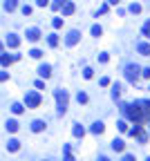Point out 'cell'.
<instances>
[{
	"instance_id": "30bf717a",
	"label": "cell",
	"mask_w": 150,
	"mask_h": 161,
	"mask_svg": "<svg viewBox=\"0 0 150 161\" xmlns=\"http://www.w3.org/2000/svg\"><path fill=\"white\" fill-rule=\"evenodd\" d=\"M38 74H41L43 78H49V76H52V65H41V67H38Z\"/></svg>"
},
{
	"instance_id": "e0dca14e",
	"label": "cell",
	"mask_w": 150,
	"mask_h": 161,
	"mask_svg": "<svg viewBox=\"0 0 150 161\" xmlns=\"http://www.w3.org/2000/svg\"><path fill=\"white\" fill-rule=\"evenodd\" d=\"M18 128H20V123H18L16 119H11V121H7V130H9V132H18Z\"/></svg>"
},
{
	"instance_id": "603a6c76",
	"label": "cell",
	"mask_w": 150,
	"mask_h": 161,
	"mask_svg": "<svg viewBox=\"0 0 150 161\" xmlns=\"http://www.w3.org/2000/svg\"><path fill=\"white\" fill-rule=\"evenodd\" d=\"M130 11H132V14H141V5L132 2V5H130Z\"/></svg>"
},
{
	"instance_id": "7a4b0ae2",
	"label": "cell",
	"mask_w": 150,
	"mask_h": 161,
	"mask_svg": "<svg viewBox=\"0 0 150 161\" xmlns=\"http://www.w3.org/2000/svg\"><path fill=\"white\" fill-rule=\"evenodd\" d=\"M56 101H58V114H65L70 105V94L67 90H56Z\"/></svg>"
},
{
	"instance_id": "2e32d148",
	"label": "cell",
	"mask_w": 150,
	"mask_h": 161,
	"mask_svg": "<svg viewBox=\"0 0 150 161\" xmlns=\"http://www.w3.org/2000/svg\"><path fill=\"white\" fill-rule=\"evenodd\" d=\"M103 130H105V125H103L101 121H96L94 125H92V134H103Z\"/></svg>"
},
{
	"instance_id": "5bb4252c",
	"label": "cell",
	"mask_w": 150,
	"mask_h": 161,
	"mask_svg": "<svg viewBox=\"0 0 150 161\" xmlns=\"http://www.w3.org/2000/svg\"><path fill=\"white\" fill-rule=\"evenodd\" d=\"M137 49H139V54H141V56H150V45L148 43H139Z\"/></svg>"
},
{
	"instance_id": "cb8c5ba5",
	"label": "cell",
	"mask_w": 150,
	"mask_h": 161,
	"mask_svg": "<svg viewBox=\"0 0 150 161\" xmlns=\"http://www.w3.org/2000/svg\"><path fill=\"white\" fill-rule=\"evenodd\" d=\"M101 34H103V29H101L99 25H94V27H92V36H96V38H99Z\"/></svg>"
},
{
	"instance_id": "8d00e7d4",
	"label": "cell",
	"mask_w": 150,
	"mask_h": 161,
	"mask_svg": "<svg viewBox=\"0 0 150 161\" xmlns=\"http://www.w3.org/2000/svg\"><path fill=\"white\" fill-rule=\"evenodd\" d=\"M34 85H36V87H38V90H45V83H43V81H36Z\"/></svg>"
},
{
	"instance_id": "9a60e30c",
	"label": "cell",
	"mask_w": 150,
	"mask_h": 161,
	"mask_svg": "<svg viewBox=\"0 0 150 161\" xmlns=\"http://www.w3.org/2000/svg\"><path fill=\"white\" fill-rule=\"evenodd\" d=\"M74 137H76V139H83V137H85V128L76 123V125H74Z\"/></svg>"
},
{
	"instance_id": "f35d334b",
	"label": "cell",
	"mask_w": 150,
	"mask_h": 161,
	"mask_svg": "<svg viewBox=\"0 0 150 161\" xmlns=\"http://www.w3.org/2000/svg\"><path fill=\"white\" fill-rule=\"evenodd\" d=\"M108 2H110V5H119V0H108Z\"/></svg>"
},
{
	"instance_id": "52a82bcc",
	"label": "cell",
	"mask_w": 150,
	"mask_h": 161,
	"mask_svg": "<svg viewBox=\"0 0 150 161\" xmlns=\"http://www.w3.org/2000/svg\"><path fill=\"white\" fill-rule=\"evenodd\" d=\"M14 61H18V56H9V54H0V65L7 67V65H11Z\"/></svg>"
},
{
	"instance_id": "6da1fadb",
	"label": "cell",
	"mask_w": 150,
	"mask_h": 161,
	"mask_svg": "<svg viewBox=\"0 0 150 161\" xmlns=\"http://www.w3.org/2000/svg\"><path fill=\"white\" fill-rule=\"evenodd\" d=\"M123 114L135 125H141L150 117V101H137V103H130V105H123Z\"/></svg>"
},
{
	"instance_id": "d6a6232c",
	"label": "cell",
	"mask_w": 150,
	"mask_h": 161,
	"mask_svg": "<svg viewBox=\"0 0 150 161\" xmlns=\"http://www.w3.org/2000/svg\"><path fill=\"white\" fill-rule=\"evenodd\" d=\"M141 76H144V78H150V67H146V70H141Z\"/></svg>"
},
{
	"instance_id": "44dd1931",
	"label": "cell",
	"mask_w": 150,
	"mask_h": 161,
	"mask_svg": "<svg viewBox=\"0 0 150 161\" xmlns=\"http://www.w3.org/2000/svg\"><path fill=\"white\" fill-rule=\"evenodd\" d=\"M11 112H14V114H23L25 108L20 105V103H14V105H11Z\"/></svg>"
},
{
	"instance_id": "3957f363",
	"label": "cell",
	"mask_w": 150,
	"mask_h": 161,
	"mask_svg": "<svg viewBox=\"0 0 150 161\" xmlns=\"http://www.w3.org/2000/svg\"><path fill=\"white\" fill-rule=\"evenodd\" d=\"M41 101H43V99H41V94H38V92H27V94H25V105L29 108V110L38 108V105H41Z\"/></svg>"
},
{
	"instance_id": "9c48e42d",
	"label": "cell",
	"mask_w": 150,
	"mask_h": 161,
	"mask_svg": "<svg viewBox=\"0 0 150 161\" xmlns=\"http://www.w3.org/2000/svg\"><path fill=\"white\" fill-rule=\"evenodd\" d=\"M74 9H76V7H74V2L65 0V2H63V16H72V14H74Z\"/></svg>"
},
{
	"instance_id": "ffe728a7",
	"label": "cell",
	"mask_w": 150,
	"mask_h": 161,
	"mask_svg": "<svg viewBox=\"0 0 150 161\" xmlns=\"http://www.w3.org/2000/svg\"><path fill=\"white\" fill-rule=\"evenodd\" d=\"M76 101L81 103V105H85V103H88V94H85V92H79V94H76Z\"/></svg>"
},
{
	"instance_id": "5b68a950",
	"label": "cell",
	"mask_w": 150,
	"mask_h": 161,
	"mask_svg": "<svg viewBox=\"0 0 150 161\" xmlns=\"http://www.w3.org/2000/svg\"><path fill=\"white\" fill-rule=\"evenodd\" d=\"M79 40H81V32L72 29V32L67 34V38H65V45H67V47H74V45H76Z\"/></svg>"
},
{
	"instance_id": "8992f818",
	"label": "cell",
	"mask_w": 150,
	"mask_h": 161,
	"mask_svg": "<svg viewBox=\"0 0 150 161\" xmlns=\"http://www.w3.org/2000/svg\"><path fill=\"white\" fill-rule=\"evenodd\" d=\"M25 36H27V40H29V43H38L43 34H41L38 27H32V29H27V34H25Z\"/></svg>"
},
{
	"instance_id": "4316f807",
	"label": "cell",
	"mask_w": 150,
	"mask_h": 161,
	"mask_svg": "<svg viewBox=\"0 0 150 161\" xmlns=\"http://www.w3.org/2000/svg\"><path fill=\"white\" fill-rule=\"evenodd\" d=\"M117 125H119V130H121V132H128V123H126V121H119Z\"/></svg>"
},
{
	"instance_id": "60d3db41",
	"label": "cell",
	"mask_w": 150,
	"mask_h": 161,
	"mask_svg": "<svg viewBox=\"0 0 150 161\" xmlns=\"http://www.w3.org/2000/svg\"><path fill=\"white\" fill-rule=\"evenodd\" d=\"M0 52H2V43H0Z\"/></svg>"
},
{
	"instance_id": "484cf974",
	"label": "cell",
	"mask_w": 150,
	"mask_h": 161,
	"mask_svg": "<svg viewBox=\"0 0 150 161\" xmlns=\"http://www.w3.org/2000/svg\"><path fill=\"white\" fill-rule=\"evenodd\" d=\"M29 56H32V58H41L43 52H41V49H32V52H29Z\"/></svg>"
},
{
	"instance_id": "f1b7e54d",
	"label": "cell",
	"mask_w": 150,
	"mask_h": 161,
	"mask_svg": "<svg viewBox=\"0 0 150 161\" xmlns=\"http://www.w3.org/2000/svg\"><path fill=\"white\" fill-rule=\"evenodd\" d=\"M32 11H34V9H32L29 5H25V7H23V14H25V16H32Z\"/></svg>"
},
{
	"instance_id": "b9f144b4",
	"label": "cell",
	"mask_w": 150,
	"mask_h": 161,
	"mask_svg": "<svg viewBox=\"0 0 150 161\" xmlns=\"http://www.w3.org/2000/svg\"><path fill=\"white\" fill-rule=\"evenodd\" d=\"M146 161H150V157H148V159H146Z\"/></svg>"
},
{
	"instance_id": "d590c367",
	"label": "cell",
	"mask_w": 150,
	"mask_h": 161,
	"mask_svg": "<svg viewBox=\"0 0 150 161\" xmlns=\"http://www.w3.org/2000/svg\"><path fill=\"white\" fill-rule=\"evenodd\" d=\"M101 85H103V87H108V85H110V78L103 76V78H101Z\"/></svg>"
},
{
	"instance_id": "7402d4cb",
	"label": "cell",
	"mask_w": 150,
	"mask_h": 161,
	"mask_svg": "<svg viewBox=\"0 0 150 161\" xmlns=\"http://www.w3.org/2000/svg\"><path fill=\"white\" fill-rule=\"evenodd\" d=\"M47 43H49V47H56V45H58V36H56V34L47 36Z\"/></svg>"
},
{
	"instance_id": "8fae6325",
	"label": "cell",
	"mask_w": 150,
	"mask_h": 161,
	"mask_svg": "<svg viewBox=\"0 0 150 161\" xmlns=\"http://www.w3.org/2000/svg\"><path fill=\"white\" fill-rule=\"evenodd\" d=\"M7 150H9V152H18V150H20V141H18V139H11V141L7 143Z\"/></svg>"
},
{
	"instance_id": "7c38bea8",
	"label": "cell",
	"mask_w": 150,
	"mask_h": 161,
	"mask_svg": "<svg viewBox=\"0 0 150 161\" xmlns=\"http://www.w3.org/2000/svg\"><path fill=\"white\" fill-rule=\"evenodd\" d=\"M112 150H114V152H123V150H126V143H123L121 139H114V141H112Z\"/></svg>"
},
{
	"instance_id": "4dcf8cb0",
	"label": "cell",
	"mask_w": 150,
	"mask_h": 161,
	"mask_svg": "<svg viewBox=\"0 0 150 161\" xmlns=\"http://www.w3.org/2000/svg\"><path fill=\"white\" fill-rule=\"evenodd\" d=\"M99 14H108V5H101L99 11H96V16H99Z\"/></svg>"
},
{
	"instance_id": "4fadbf2b",
	"label": "cell",
	"mask_w": 150,
	"mask_h": 161,
	"mask_svg": "<svg viewBox=\"0 0 150 161\" xmlns=\"http://www.w3.org/2000/svg\"><path fill=\"white\" fill-rule=\"evenodd\" d=\"M16 7H18V0H5V11L7 14L16 11Z\"/></svg>"
},
{
	"instance_id": "277c9868",
	"label": "cell",
	"mask_w": 150,
	"mask_h": 161,
	"mask_svg": "<svg viewBox=\"0 0 150 161\" xmlns=\"http://www.w3.org/2000/svg\"><path fill=\"white\" fill-rule=\"evenodd\" d=\"M139 76H141V67H139V65H128L126 67V78L130 83H137Z\"/></svg>"
},
{
	"instance_id": "ab89813d",
	"label": "cell",
	"mask_w": 150,
	"mask_h": 161,
	"mask_svg": "<svg viewBox=\"0 0 150 161\" xmlns=\"http://www.w3.org/2000/svg\"><path fill=\"white\" fill-rule=\"evenodd\" d=\"M99 161H110V159H108V157H101V159H99Z\"/></svg>"
},
{
	"instance_id": "f546056e",
	"label": "cell",
	"mask_w": 150,
	"mask_h": 161,
	"mask_svg": "<svg viewBox=\"0 0 150 161\" xmlns=\"http://www.w3.org/2000/svg\"><path fill=\"white\" fill-rule=\"evenodd\" d=\"M99 61H101V63H108L110 56H108V54H99Z\"/></svg>"
},
{
	"instance_id": "ac0fdd59",
	"label": "cell",
	"mask_w": 150,
	"mask_h": 161,
	"mask_svg": "<svg viewBox=\"0 0 150 161\" xmlns=\"http://www.w3.org/2000/svg\"><path fill=\"white\" fill-rule=\"evenodd\" d=\"M32 130H34V132H43V130H45V121H41V119L34 121V123H32Z\"/></svg>"
},
{
	"instance_id": "1f68e13d",
	"label": "cell",
	"mask_w": 150,
	"mask_h": 161,
	"mask_svg": "<svg viewBox=\"0 0 150 161\" xmlns=\"http://www.w3.org/2000/svg\"><path fill=\"white\" fill-rule=\"evenodd\" d=\"M36 5H38V7H47L49 0H36Z\"/></svg>"
},
{
	"instance_id": "e575fe53",
	"label": "cell",
	"mask_w": 150,
	"mask_h": 161,
	"mask_svg": "<svg viewBox=\"0 0 150 161\" xmlns=\"http://www.w3.org/2000/svg\"><path fill=\"white\" fill-rule=\"evenodd\" d=\"M63 2H65V0H56V2L52 5V9H61V5H63Z\"/></svg>"
},
{
	"instance_id": "d6986e66",
	"label": "cell",
	"mask_w": 150,
	"mask_h": 161,
	"mask_svg": "<svg viewBox=\"0 0 150 161\" xmlns=\"http://www.w3.org/2000/svg\"><path fill=\"white\" fill-rule=\"evenodd\" d=\"M119 96H121V85L114 83V85H112V99H119Z\"/></svg>"
},
{
	"instance_id": "836d02e7",
	"label": "cell",
	"mask_w": 150,
	"mask_h": 161,
	"mask_svg": "<svg viewBox=\"0 0 150 161\" xmlns=\"http://www.w3.org/2000/svg\"><path fill=\"white\" fill-rule=\"evenodd\" d=\"M7 78H9V74H7V72H0V83H5Z\"/></svg>"
},
{
	"instance_id": "74e56055",
	"label": "cell",
	"mask_w": 150,
	"mask_h": 161,
	"mask_svg": "<svg viewBox=\"0 0 150 161\" xmlns=\"http://www.w3.org/2000/svg\"><path fill=\"white\" fill-rule=\"evenodd\" d=\"M121 161H137V159H135V157H132V155H126V157H123V159H121Z\"/></svg>"
},
{
	"instance_id": "d4e9b609",
	"label": "cell",
	"mask_w": 150,
	"mask_h": 161,
	"mask_svg": "<svg viewBox=\"0 0 150 161\" xmlns=\"http://www.w3.org/2000/svg\"><path fill=\"white\" fill-rule=\"evenodd\" d=\"M83 76H85V78H92V76H94V72H92V67H85V70H83Z\"/></svg>"
},
{
	"instance_id": "83f0119b",
	"label": "cell",
	"mask_w": 150,
	"mask_h": 161,
	"mask_svg": "<svg viewBox=\"0 0 150 161\" xmlns=\"http://www.w3.org/2000/svg\"><path fill=\"white\" fill-rule=\"evenodd\" d=\"M54 27H56V29H61V27H63V18H54Z\"/></svg>"
},
{
	"instance_id": "ba28073f",
	"label": "cell",
	"mask_w": 150,
	"mask_h": 161,
	"mask_svg": "<svg viewBox=\"0 0 150 161\" xmlns=\"http://www.w3.org/2000/svg\"><path fill=\"white\" fill-rule=\"evenodd\" d=\"M18 45H20V38H18L16 34H9V36H7V47H11V49H16Z\"/></svg>"
}]
</instances>
